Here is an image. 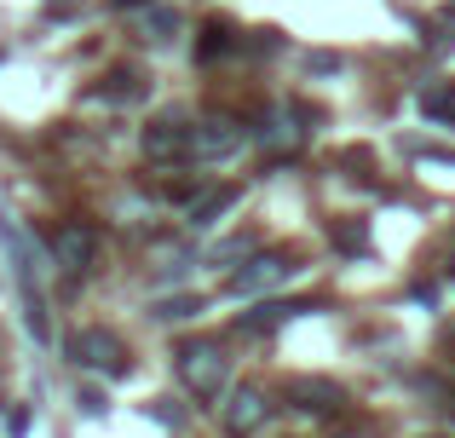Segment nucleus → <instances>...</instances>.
<instances>
[{
    "label": "nucleus",
    "instance_id": "nucleus-1",
    "mask_svg": "<svg viewBox=\"0 0 455 438\" xmlns=\"http://www.w3.org/2000/svg\"><path fill=\"white\" fill-rule=\"evenodd\" d=\"M173 358H179V381H185L196 398H220V393H225L231 358H225V352L213 346V340H185V346H179Z\"/></svg>",
    "mask_w": 455,
    "mask_h": 438
},
{
    "label": "nucleus",
    "instance_id": "nucleus-2",
    "mask_svg": "<svg viewBox=\"0 0 455 438\" xmlns=\"http://www.w3.org/2000/svg\"><path fill=\"white\" fill-rule=\"evenodd\" d=\"M306 122H311V110H294V104L266 110V115H259V127H254L259 150H266L271 162H294V156H300V145H306Z\"/></svg>",
    "mask_w": 455,
    "mask_h": 438
},
{
    "label": "nucleus",
    "instance_id": "nucleus-3",
    "mask_svg": "<svg viewBox=\"0 0 455 438\" xmlns=\"http://www.w3.org/2000/svg\"><path fill=\"white\" fill-rule=\"evenodd\" d=\"M243 122L236 115H202V122H190V156L196 162H231L236 150H243Z\"/></svg>",
    "mask_w": 455,
    "mask_h": 438
},
{
    "label": "nucleus",
    "instance_id": "nucleus-4",
    "mask_svg": "<svg viewBox=\"0 0 455 438\" xmlns=\"http://www.w3.org/2000/svg\"><path fill=\"white\" fill-rule=\"evenodd\" d=\"M69 358L92 375H127V346L110 329H76V335H69Z\"/></svg>",
    "mask_w": 455,
    "mask_h": 438
},
{
    "label": "nucleus",
    "instance_id": "nucleus-5",
    "mask_svg": "<svg viewBox=\"0 0 455 438\" xmlns=\"http://www.w3.org/2000/svg\"><path fill=\"white\" fill-rule=\"evenodd\" d=\"M92 254H99V231H92V225L69 219V225H58V231H52V266L58 271L81 277V271L92 266Z\"/></svg>",
    "mask_w": 455,
    "mask_h": 438
},
{
    "label": "nucleus",
    "instance_id": "nucleus-6",
    "mask_svg": "<svg viewBox=\"0 0 455 438\" xmlns=\"http://www.w3.org/2000/svg\"><path fill=\"white\" fill-rule=\"evenodd\" d=\"M294 277V259L289 254H254L248 266L231 271V294H271L277 283Z\"/></svg>",
    "mask_w": 455,
    "mask_h": 438
},
{
    "label": "nucleus",
    "instance_id": "nucleus-7",
    "mask_svg": "<svg viewBox=\"0 0 455 438\" xmlns=\"http://www.w3.org/2000/svg\"><path fill=\"white\" fill-rule=\"evenodd\" d=\"M145 156H150V162H179V156H190V122H185L179 110H162V115L145 127Z\"/></svg>",
    "mask_w": 455,
    "mask_h": 438
},
{
    "label": "nucleus",
    "instance_id": "nucleus-8",
    "mask_svg": "<svg viewBox=\"0 0 455 438\" xmlns=\"http://www.w3.org/2000/svg\"><path fill=\"white\" fill-rule=\"evenodd\" d=\"M271 404L259 386H231V398H225V433L231 438H254L259 427H266Z\"/></svg>",
    "mask_w": 455,
    "mask_h": 438
},
{
    "label": "nucleus",
    "instance_id": "nucleus-9",
    "mask_svg": "<svg viewBox=\"0 0 455 438\" xmlns=\"http://www.w3.org/2000/svg\"><path fill=\"white\" fill-rule=\"evenodd\" d=\"M289 404L300 410V416H334V410L346 404V393L334 381H306L300 375V381H289Z\"/></svg>",
    "mask_w": 455,
    "mask_h": 438
},
{
    "label": "nucleus",
    "instance_id": "nucleus-10",
    "mask_svg": "<svg viewBox=\"0 0 455 438\" xmlns=\"http://www.w3.org/2000/svg\"><path fill=\"white\" fill-rule=\"evenodd\" d=\"M236 185H220V191H202V196H190V225H196V231H208V225H220L225 214H231L236 208Z\"/></svg>",
    "mask_w": 455,
    "mask_h": 438
},
{
    "label": "nucleus",
    "instance_id": "nucleus-11",
    "mask_svg": "<svg viewBox=\"0 0 455 438\" xmlns=\"http://www.w3.org/2000/svg\"><path fill=\"white\" fill-rule=\"evenodd\" d=\"M306 306H294V300H266L259 312H243L236 317V329L243 335H266V329H277V323H289V317H300Z\"/></svg>",
    "mask_w": 455,
    "mask_h": 438
},
{
    "label": "nucleus",
    "instance_id": "nucleus-12",
    "mask_svg": "<svg viewBox=\"0 0 455 438\" xmlns=\"http://www.w3.org/2000/svg\"><path fill=\"white\" fill-rule=\"evenodd\" d=\"M133 18H139V35H145V41H173V35H179V12L173 6L145 0V6H133Z\"/></svg>",
    "mask_w": 455,
    "mask_h": 438
},
{
    "label": "nucleus",
    "instance_id": "nucleus-13",
    "mask_svg": "<svg viewBox=\"0 0 455 438\" xmlns=\"http://www.w3.org/2000/svg\"><path fill=\"white\" fill-rule=\"evenodd\" d=\"M231 46H236L231 23H220V18L202 23V41H196V58H202V64H208V58H220V52H231Z\"/></svg>",
    "mask_w": 455,
    "mask_h": 438
},
{
    "label": "nucleus",
    "instance_id": "nucleus-14",
    "mask_svg": "<svg viewBox=\"0 0 455 438\" xmlns=\"http://www.w3.org/2000/svg\"><path fill=\"white\" fill-rule=\"evenodd\" d=\"M99 99H116V104L145 99V76H139V69H116V76H110V87H99Z\"/></svg>",
    "mask_w": 455,
    "mask_h": 438
},
{
    "label": "nucleus",
    "instance_id": "nucleus-15",
    "mask_svg": "<svg viewBox=\"0 0 455 438\" xmlns=\"http://www.w3.org/2000/svg\"><path fill=\"white\" fill-rule=\"evenodd\" d=\"M254 248H259L254 236H225V243L208 254V266H248V259H254Z\"/></svg>",
    "mask_w": 455,
    "mask_h": 438
},
{
    "label": "nucleus",
    "instance_id": "nucleus-16",
    "mask_svg": "<svg viewBox=\"0 0 455 438\" xmlns=\"http://www.w3.org/2000/svg\"><path fill=\"white\" fill-rule=\"evenodd\" d=\"M421 115H433V122H455V87H427L421 92Z\"/></svg>",
    "mask_w": 455,
    "mask_h": 438
},
{
    "label": "nucleus",
    "instance_id": "nucleus-17",
    "mask_svg": "<svg viewBox=\"0 0 455 438\" xmlns=\"http://www.w3.org/2000/svg\"><path fill=\"white\" fill-rule=\"evenodd\" d=\"M196 312H202L196 294H179V300H162V306H156V317H162V323H185V317H196Z\"/></svg>",
    "mask_w": 455,
    "mask_h": 438
},
{
    "label": "nucleus",
    "instance_id": "nucleus-18",
    "mask_svg": "<svg viewBox=\"0 0 455 438\" xmlns=\"http://www.w3.org/2000/svg\"><path fill=\"white\" fill-rule=\"evenodd\" d=\"M334 236H340V248H346V254H363V248H369L363 225H340V231H334Z\"/></svg>",
    "mask_w": 455,
    "mask_h": 438
},
{
    "label": "nucleus",
    "instance_id": "nucleus-19",
    "mask_svg": "<svg viewBox=\"0 0 455 438\" xmlns=\"http://www.w3.org/2000/svg\"><path fill=\"white\" fill-rule=\"evenodd\" d=\"M46 12H58V18H69V12H76V0H46Z\"/></svg>",
    "mask_w": 455,
    "mask_h": 438
},
{
    "label": "nucleus",
    "instance_id": "nucleus-20",
    "mask_svg": "<svg viewBox=\"0 0 455 438\" xmlns=\"http://www.w3.org/2000/svg\"><path fill=\"white\" fill-rule=\"evenodd\" d=\"M110 6H127V12H133V6H145V0H110Z\"/></svg>",
    "mask_w": 455,
    "mask_h": 438
},
{
    "label": "nucleus",
    "instance_id": "nucleus-21",
    "mask_svg": "<svg viewBox=\"0 0 455 438\" xmlns=\"http://www.w3.org/2000/svg\"><path fill=\"white\" fill-rule=\"evenodd\" d=\"M450 18H455V0H450Z\"/></svg>",
    "mask_w": 455,
    "mask_h": 438
},
{
    "label": "nucleus",
    "instance_id": "nucleus-22",
    "mask_svg": "<svg viewBox=\"0 0 455 438\" xmlns=\"http://www.w3.org/2000/svg\"><path fill=\"white\" fill-rule=\"evenodd\" d=\"M340 438H357V433H340Z\"/></svg>",
    "mask_w": 455,
    "mask_h": 438
}]
</instances>
